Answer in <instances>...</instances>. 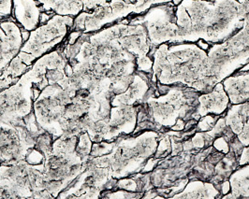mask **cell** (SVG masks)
I'll return each mask as SVG.
<instances>
[{
  "instance_id": "6da1fadb",
  "label": "cell",
  "mask_w": 249,
  "mask_h": 199,
  "mask_svg": "<svg viewBox=\"0 0 249 199\" xmlns=\"http://www.w3.org/2000/svg\"><path fill=\"white\" fill-rule=\"evenodd\" d=\"M249 15V0H182L175 10L176 36L172 44L222 43L234 35Z\"/></svg>"
},
{
  "instance_id": "7a4b0ae2",
  "label": "cell",
  "mask_w": 249,
  "mask_h": 199,
  "mask_svg": "<svg viewBox=\"0 0 249 199\" xmlns=\"http://www.w3.org/2000/svg\"><path fill=\"white\" fill-rule=\"evenodd\" d=\"M152 58L151 84H182L201 94L211 92L215 85L207 75V51L197 43H163Z\"/></svg>"
},
{
  "instance_id": "3957f363",
  "label": "cell",
  "mask_w": 249,
  "mask_h": 199,
  "mask_svg": "<svg viewBox=\"0 0 249 199\" xmlns=\"http://www.w3.org/2000/svg\"><path fill=\"white\" fill-rule=\"evenodd\" d=\"M249 62V15L244 26L222 43L207 50V75L214 84L221 83Z\"/></svg>"
},
{
  "instance_id": "277c9868",
  "label": "cell",
  "mask_w": 249,
  "mask_h": 199,
  "mask_svg": "<svg viewBox=\"0 0 249 199\" xmlns=\"http://www.w3.org/2000/svg\"><path fill=\"white\" fill-rule=\"evenodd\" d=\"M73 23V17L53 14L29 33L17 56L30 67L39 57L62 45L72 31Z\"/></svg>"
},
{
  "instance_id": "5b68a950",
  "label": "cell",
  "mask_w": 249,
  "mask_h": 199,
  "mask_svg": "<svg viewBox=\"0 0 249 199\" xmlns=\"http://www.w3.org/2000/svg\"><path fill=\"white\" fill-rule=\"evenodd\" d=\"M175 10L176 5L169 2L152 6L145 13L134 17H127L130 23L141 24L145 27L151 44V57L160 45L174 42L177 30Z\"/></svg>"
},
{
  "instance_id": "8992f818",
  "label": "cell",
  "mask_w": 249,
  "mask_h": 199,
  "mask_svg": "<svg viewBox=\"0 0 249 199\" xmlns=\"http://www.w3.org/2000/svg\"><path fill=\"white\" fill-rule=\"evenodd\" d=\"M134 4L124 0H111L109 3L97 7L92 12H82L74 17L72 31L94 33L100 29L122 21L134 13Z\"/></svg>"
},
{
  "instance_id": "52a82bcc",
  "label": "cell",
  "mask_w": 249,
  "mask_h": 199,
  "mask_svg": "<svg viewBox=\"0 0 249 199\" xmlns=\"http://www.w3.org/2000/svg\"><path fill=\"white\" fill-rule=\"evenodd\" d=\"M24 42L23 30L12 16L0 20V72L18 55Z\"/></svg>"
},
{
  "instance_id": "ba28073f",
  "label": "cell",
  "mask_w": 249,
  "mask_h": 199,
  "mask_svg": "<svg viewBox=\"0 0 249 199\" xmlns=\"http://www.w3.org/2000/svg\"><path fill=\"white\" fill-rule=\"evenodd\" d=\"M198 100L199 105L194 114V120L196 121L207 114L222 115L231 105L222 82L216 83L211 92L199 94Z\"/></svg>"
},
{
  "instance_id": "9c48e42d",
  "label": "cell",
  "mask_w": 249,
  "mask_h": 199,
  "mask_svg": "<svg viewBox=\"0 0 249 199\" xmlns=\"http://www.w3.org/2000/svg\"><path fill=\"white\" fill-rule=\"evenodd\" d=\"M42 13L37 0H13L12 17L24 31L31 32L39 26Z\"/></svg>"
},
{
  "instance_id": "30bf717a",
  "label": "cell",
  "mask_w": 249,
  "mask_h": 199,
  "mask_svg": "<svg viewBox=\"0 0 249 199\" xmlns=\"http://www.w3.org/2000/svg\"><path fill=\"white\" fill-rule=\"evenodd\" d=\"M222 198L220 191L209 182L189 180L186 187L173 199H216Z\"/></svg>"
},
{
  "instance_id": "8fae6325",
  "label": "cell",
  "mask_w": 249,
  "mask_h": 199,
  "mask_svg": "<svg viewBox=\"0 0 249 199\" xmlns=\"http://www.w3.org/2000/svg\"><path fill=\"white\" fill-rule=\"evenodd\" d=\"M229 182L231 184L230 195H225L222 199H249V164L237 168L231 175Z\"/></svg>"
},
{
  "instance_id": "7c38bea8",
  "label": "cell",
  "mask_w": 249,
  "mask_h": 199,
  "mask_svg": "<svg viewBox=\"0 0 249 199\" xmlns=\"http://www.w3.org/2000/svg\"><path fill=\"white\" fill-rule=\"evenodd\" d=\"M232 132L244 145V149L239 159V166L248 165L249 164V101L242 120L232 129Z\"/></svg>"
},
{
  "instance_id": "4fadbf2b",
  "label": "cell",
  "mask_w": 249,
  "mask_h": 199,
  "mask_svg": "<svg viewBox=\"0 0 249 199\" xmlns=\"http://www.w3.org/2000/svg\"><path fill=\"white\" fill-rule=\"evenodd\" d=\"M85 0H57L53 13L62 16L76 17L84 10Z\"/></svg>"
},
{
  "instance_id": "5bb4252c",
  "label": "cell",
  "mask_w": 249,
  "mask_h": 199,
  "mask_svg": "<svg viewBox=\"0 0 249 199\" xmlns=\"http://www.w3.org/2000/svg\"><path fill=\"white\" fill-rule=\"evenodd\" d=\"M93 141L91 140L88 132H83L78 136V141L75 149V153L84 163L88 162L90 158V152L92 149Z\"/></svg>"
},
{
  "instance_id": "9a60e30c",
  "label": "cell",
  "mask_w": 249,
  "mask_h": 199,
  "mask_svg": "<svg viewBox=\"0 0 249 199\" xmlns=\"http://www.w3.org/2000/svg\"><path fill=\"white\" fill-rule=\"evenodd\" d=\"M53 140H54L53 136L48 131L44 130L38 135L34 148L42 152L45 156H47L52 152Z\"/></svg>"
},
{
  "instance_id": "2e32d148",
  "label": "cell",
  "mask_w": 249,
  "mask_h": 199,
  "mask_svg": "<svg viewBox=\"0 0 249 199\" xmlns=\"http://www.w3.org/2000/svg\"><path fill=\"white\" fill-rule=\"evenodd\" d=\"M29 69V66H26L18 56L13 59L10 65L2 71L3 74L10 76L13 78H20Z\"/></svg>"
},
{
  "instance_id": "e0dca14e",
  "label": "cell",
  "mask_w": 249,
  "mask_h": 199,
  "mask_svg": "<svg viewBox=\"0 0 249 199\" xmlns=\"http://www.w3.org/2000/svg\"><path fill=\"white\" fill-rule=\"evenodd\" d=\"M220 115H205L201 117L197 122V131L200 132H207L210 131L214 125L216 124L217 120L219 119Z\"/></svg>"
},
{
  "instance_id": "ac0fdd59",
  "label": "cell",
  "mask_w": 249,
  "mask_h": 199,
  "mask_svg": "<svg viewBox=\"0 0 249 199\" xmlns=\"http://www.w3.org/2000/svg\"><path fill=\"white\" fill-rule=\"evenodd\" d=\"M25 160L29 165L37 166V165H41L44 163L45 155L35 148H30L25 154Z\"/></svg>"
},
{
  "instance_id": "d6986e66",
  "label": "cell",
  "mask_w": 249,
  "mask_h": 199,
  "mask_svg": "<svg viewBox=\"0 0 249 199\" xmlns=\"http://www.w3.org/2000/svg\"><path fill=\"white\" fill-rule=\"evenodd\" d=\"M13 0H0V20L12 16Z\"/></svg>"
},
{
  "instance_id": "ffe728a7",
  "label": "cell",
  "mask_w": 249,
  "mask_h": 199,
  "mask_svg": "<svg viewBox=\"0 0 249 199\" xmlns=\"http://www.w3.org/2000/svg\"><path fill=\"white\" fill-rule=\"evenodd\" d=\"M111 0H85L84 1V10L83 12H92L97 7L103 6L107 3H109Z\"/></svg>"
},
{
  "instance_id": "44dd1931",
  "label": "cell",
  "mask_w": 249,
  "mask_h": 199,
  "mask_svg": "<svg viewBox=\"0 0 249 199\" xmlns=\"http://www.w3.org/2000/svg\"><path fill=\"white\" fill-rule=\"evenodd\" d=\"M19 78H13L10 76H6L3 74V72H0V92L4 90L6 87H10L11 85L17 83Z\"/></svg>"
},
{
  "instance_id": "7402d4cb",
  "label": "cell",
  "mask_w": 249,
  "mask_h": 199,
  "mask_svg": "<svg viewBox=\"0 0 249 199\" xmlns=\"http://www.w3.org/2000/svg\"><path fill=\"white\" fill-rule=\"evenodd\" d=\"M37 1L41 5L42 11L44 13H53V9L57 0H37Z\"/></svg>"
},
{
  "instance_id": "603a6c76",
  "label": "cell",
  "mask_w": 249,
  "mask_h": 199,
  "mask_svg": "<svg viewBox=\"0 0 249 199\" xmlns=\"http://www.w3.org/2000/svg\"><path fill=\"white\" fill-rule=\"evenodd\" d=\"M196 43H197V45L199 46L200 49L206 50V51L209 50V48H210V47H211V45H212V44H210V43L206 42V41H205V40H203V39H199Z\"/></svg>"
},
{
  "instance_id": "cb8c5ba5",
  "label": "cell",
  "mask_w": 249,
  "mask_h": 199,
  "mask_svg": "<svg viewBox=\"0 0 249 199\" xmlns=\"http://www.w3.org/2000/svg\"><path fill=\"white\" fill-rule=\"evenodd\" d=\"M181 1H182V0H172V2H173L175 5H176V6H177Z\"/></svg>"
},
{
  "instance_id": "d4e9b609",
  "label": "cell",
  "mask_w": 249,
  "mask_h": 199,
  "mask_svg": "<svg viewBox=\"0 0 249 199\" xmlns=\"http://www.w3.org/2000/svg\"><path fill=\"white\" fill-rule=\"evenodd\" d=\"M126 3H129V4H134L136 2V0H124Z\"/></svg>"
},
{
  "instance_id": "484cf974",
  "label": "cell",
  "mask_w": 249,
  "mask_h": 199,
  "mask_svg": "<svg viewBox=\"0 0 249 199\" xmlns=\"http://www.w3.org/2000/svg\"><path fill=\"white\" fill-rule=\"evenodd\" d=\"M0 179H1V178H0Z\"/></svg>"
}]
</instances>
